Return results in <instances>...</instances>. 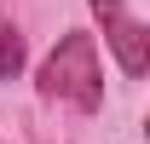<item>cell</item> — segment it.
<instances>
[{
  "mask_svg": "<svg viewBox=\"0 0 150 144\" xmlns=\"http://www.w3.org/2000/svg\"><path fill=\"white\" fill-rule=\"evenodd\" d=\"M40 92L46 98H69L75 109H98L104 104V75H98L93 35H64L52 46V58L40 64Z\"/></svg>",
  "mask_w": 150,
  "mask_h": 144,
  "instance_id": "1",
  "label": "cell"
},
{
  "mask_svg": "<svg viewBox=\"0 0 150 144\" xmlns=\"http://www.w3.org/2000/svg\"><path fill=\"white\" fill-rule=\"evenodd\" d=\"M18 69H23V35L18 23H0V81H12Z\"/></svg>",
  "mask_w": 150,
  "mask_h": 144,
  "instance_id": "3",
  "label": "cell"
},
{
  "mask_svg": "<svg viewBox=\"0 0 150 144\" xmlns=\"http://www.w3.org/2000/svg\"><path fill=\"white\" fill-rule=\"evenodd\" d=\"M87 6H93V18L104 23V40H110L115 64L127 75H144L150 69V35H144V23L133 18L121 0H87Z\"/></svg>",
  "mask_w": 150,
  "mask_h": 144,
  "instance_id": "2",
  "label": "cell"
}]
</instances>
